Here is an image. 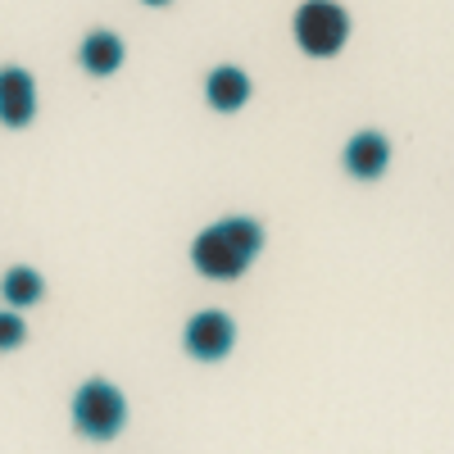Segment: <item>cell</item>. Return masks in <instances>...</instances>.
Listing matches in <instances>:
<instances>
[{
    "label": "cell",
    "instance_id": "6da1fadb",
    "mask_svg": "<svg viewBox=\"0 0 454 454\" xmlns=\"http://www.w3.org/2000/svg\"><path fill=\"white\" fill-rule=\"evenodd\" d=\"M263 250V227L246 214L218 218L192 241V263L209 282H237Z\"/></svg>",
    "mask_w": 454,
    "mask_h": 454
},
{
    "label": "cell",
    "instance_id": "7a4b0ae2",
    "mask_svg": "<svg viewBox=\"0 0 454 454\" xmlns=\"http://www.w3.org/2000/svg\"><path fill=\"white\" fill-rule=\"evenodd\" d=\"M73 423H78V432L91 436V441L119 436L123 423H128V400H123V391L109 387L105 377H91V382H82L78 395H73Z\"/></svg>",
    "mask_w": 454,
    "mask_h": 454
},
{
    "label": "cell",
    "instance_id": "3957f363",
    "mask_svg": "<svg viewBox=\"0 0 454 454\" xmlns=\"http://www.w3.org/2000/svg\"><path fill=\"white\" fill-rule=\"evenodd\" d=\"M350 36V14L336 5V0H305L295 10V42L300 51H309L314 59H327L346 46Z\"/></svg>",
    "mask_w": 454,
    "mask_h": 454
},
{
    "label": "cell",
    "instance_id": "277c9868",
    "mask_svg": "<svg viewBox=\"0 0 454 454\" xmlns=\"http://www.w3.org/2000/svg\"><path fill=\"white\" fill-rule=\"evenodd\" d=\"M182 340H186V355H196V359L214 364V359H223L227 350H232V340H237V323L227 318L223 309H205V314H196L192 323H186Z\"/></svg>",
    "mask_w": 454,
    "mask_h": 454
},
{
    "label": "cell",
    "instance_id": "5b68a950",
    "mask_svg": "<svg viewBox=\"0 0 454 454\" xmlns=\"http://www.w3.org/2000/svg\"><path fill=\"white\" fill-rule=\"evenodd\" d=\"M32 114H36V82H32V73L19 68V64L0 68V123H5V128H27Z\"/></svg>",
    "mask_w": 454,
    "mask_h": 454
},
{
    "label": "cell",
    "instance_id": "8992f818",
    "mask_svg": "<svg viewBox=\"0 0 454 454\" xmlns=\"http://www.w3.org/2000/svg\"><path fill=\"white\" fill-rule=\"evenodd\" d=\"M340 160H346V173H350V177L372 182V177H382L387 164H391V141H387L382 132H355Z\"/></svg>",
    "mask_w": 454,
    "mask_h": 454
},
{
    "label": "cell",
    "instance_id": "52a82bcc",
    "mask_svg": "<svg viewBox=\"0 0 454 454\" xmlns=\"http://www.w3.org/2000/svg\"><path fill=\"white\" fill-rule=\"evenodd\" d=\"M205 100L214 109H223V114H232V109H241L250 100V78H246L237 64H218L209 78H205Z\"/></svg>",
    "mask_w": 454,
    "mask_h": 454
},
{
    "label": "cell",
    "instance_id": "ba28073f",
    "mask_svg": "<svg viewBox=\"0 0 454 454\" xmlns=\"http://www.w3.org/2000/svg\"><path fill=\"white\" fill-rule=\"evenodd\" d=\"M78 59H82L87 73H96V78H109V73H119V64H123V42H119L114 32L96 27V32H87Z\"/></svg>",
    "mask_w": 454,
    "mask_h": 454
},
{
    "label": "cell",
    "instance_id": "9c48e42d",
    "mask_svg": "<svg viewBox=\"0 0 454 454\" xmlns=\"http://www.w3.org/2000/svg\"><path fill=\"white\" fill-rule=\"evenodd\" d=\"M0 291H5V300H10L14 309H27V305H36V300L46 295V282H42V273H36V269L19 263V269H10V273H5Z\"/></svg>",
    "mask_w": 454,
    "mask_h": 454
},
{
    "label": "cell",
    "instance_id": "30bf717a",
    "mask_svg": "<svg viewBox=\"0 0 454 454\" xmlns=\"http://www.w3.org/2000/svg\"><path fill=\"white\" fill-rule=\"evenodd\" d=\"M23 340H27V323L19 318V314H0V355H10V350H19L23 346Z\"/></svg>",
    "mask_w": 454,
    "mask_h": 454
},
{
    "label": "cell",
    "instance_id": "8fae6325",
    "mask_svg": "<svg viewBox=\"0 0 454 454\" xmlns=\"http://www.w3.org/2000/svg\"><path fill=\"white\" fill-rule=\"evenodd\" d=\"M145 5H168V0H145Z\"/></svg>",
    "mask_w": 454,
    "mask_h": 454
}]
</instances>
